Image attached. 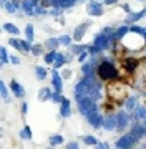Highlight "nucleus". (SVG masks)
<instances>
[{"mask_svg": "<svg viewBox=\"0 0 146 149\" xmlns=\"http://www.w3.org/2000/svg\"><path fill=\"white\" fill-rule=\"evenodd\" d=\"M106 98H108L110 101L116 103V104H124V101L128 100V88H126V85L121 83L119 80L108 81Z\"/></svg>", "mask_w": 146, "mask_h": 149, "instance_id": "1", "label": "nucleus"}, {"mask_svg": "<svg viewBox=\"0 0 146 149\" xmlns=\"http://www.w3.org/2000/svg\"><path fill=\"white\" fill-rule=\"evenodd\" d=\"M96 76L100 81H113V80H119V71L111 61L101 60L96 66Z\"/></svg>", "mask_w": 146, "mask_h": 149, "instance_id": "2", "label": "nucleus"}, {"mask_svg": "<svg viewBox=\"0 0 146 149\" xmlns=\"http://www.w3.org/2000/svg\"><path fill=\"white\" fill-rule=\"evenodd\" d=\"M121 45H123L124 50H141L143 47H146V38L143 35H138V33H128L123 40H119Z\"/></svg>", "mask_w": 146, "mask_h": 149, "instance_id": "3", "label": "nucleus"}, {"mask_svg": "<svg viewBox=\"0 0 146 149\" xmlns=\"http://www.w3.org/2000/svg\"><path fill=\"white\" fill-rule=\"evenodd\" d=\"M78 111L81 113V114H85V116H88V114H92V113H95L98 109V104L95 100H92L90 96H85V98H81V100H78Z\"/></svg>", "mask_w": 146, "mask_h": 149, "instance_id": "4", "label": "nucleus"}, {"mask_svg": "<svg viewBox=\"0 0 146 149\" xmlns=\"http://www.w3.org/2000/svg\"><path fill=\"white\" fill-rule=\"evenodd\" d=\"M141 65V60L136 58V56H124L121 60V66L126 70V73H135L136 70L140 68Z\"/></svg>", "mask_w": 146, "mask_h": 149, "instance_id": "5", "label": "nucleus"}, {"mask_svg": "<svg viewBox=\"0 0 146 149\" xmlns=\"http://www.w3.org/2000/svg\"><path fill=\"white\" fill-rule=\"evenodd\" d=\"M136 143H138V139L133 136V134H123L121 138L116 141V148L119 149H133L136 146Z\"/></svg>", "mask_w": 146, "mask_h": 149, "instance_id": "6", "label": "nucleus"}, {"mask_svg": "<svg viewBox=\"0 0 146 149\" xmlns=\"http://www.w3.org/2000/svg\"><path fill=\"white\" fill-rule=\"evenodd\" d=\"M111 43H113V40H111L110 37L98 33L96 37H95V42H93V45H95V47H98V48L103 52V50H108V48L111 47Z\"/></svg>", "mask_w": 146, "mask_h": 149, "instance_id": "7", "label": "nucleus"}, {"mask_svg": "<svg viewBox=\"0 0 146 149\" xmlns=\"http://www.w3.org/2000/svg\"><path fill=\"white\" fill-rule=\"evenodd\" d=\"M90 27H92V22H83V23H80V25L75 28L73 35H71V37H73V40H75L76 43L81 42V38L85 37V33H87V30H88Z\"/></svg>", "mask_w": 146, "mask_h": 149, "instance_id": "8", "label": "nucleus"}, {"mask_svg": "<svg viewBox=\"0 0 146 149\" xmlns=\"http://www.w3.org/2000/svg\"><path fill=\"white\" fill-rule=\"evenodd\" d=\"M87 119H88V123H90V124H92V126H93L95 129H101V128H103V123H105V116H103V114H100L98 111L92 113V114H88Z\"/></svg>", "mask_w": 146, "mask_h": 149, "instance_id": "9", "label": "nucleus"}, {"mask_svg": "<svg viewBox=\"0 0 146 149\" xmlns=\"http://www.w3.org/2000/svg\"><path fill=\"white\" fill-rule=\"evenodd\" d=\"M88 91H90V86L85 83V80H80L75 85V98H76V101L81 100V98H85V96H88Z\"/></svg>", "mask_w": 146, "mask_h": 149, "instance_id": "10", "label": "nucleus"}, {"mask_svg": "<svg viewBox=\"0 0 146 149\" xmlns=\"http://www.w3.org/2000/svg\"><path fill=\"white\" fill-rule=\"evenodd\" d=\"M130 124V118L124 111H118L116 113V129L118 131H124Z\"/></svg>", "mask_w": 146, "mask_h": 149, "instance_id": "11", "label": "nucleus"}, {"mask_svg": "<svg viewBox=\"0 0 146 149\" xmlns=\"http://www.w3.org/2000/svg\"><path fill=\"white\" fill-rule=\"evenodd\" d=\"M52 85H53V90L57 93H61L63 90V78H61V74L58 73V70H52Z\"/></svg>", "mask_w": 146, "mask_h": 149, "instance_id": "12", "label": "nucleus"}, {"mask_svg": "<svg viewBox=\"0 0 146 149\" xmlns=\"http://www.w3.org/2000/svg\"><path fill=\"white\" fill-rule=\"evenodd\" d=\"M103 3H95V2H90L87 7V12H88V15H92V17H101L103 13H105V8H103Z\"/></svg>", "mask_w": 146, "mask_h": 149, "instance_id": "13", "label": "nucleus"}, {"mask_svg": "<svg viewBox=\"0 0 146 149\" xmlns=\"http://www.w3.org/2000/svg\"><path fill=\"white\" fill-rule=\"evenodd\" d=\"M10 90H12V93H13L15 98H23V96H25V90H23V86L20 85L18 81H15V80L10 81Z\"/></svg>", "mask_w": 146, "mask_h": 149, "instance_id": "14", "label": "nucleus"}, {"mask_svg": "<svg viewBox=\"0 0 146 149\" xmlns=\"http://www.w3.org/2000/svg\"><path fill=\"white\" fill-rule=\"evenodd\" d=\"M143 17H146V8H143V10H140V12H133V13H130L128 15V18H126V25H131V23H136V22H140Z\"/></svg>", "mask_w": 146, "mask_h": 149, "instance_id": "15", "label": "nucleus"}, {"mask_svg": "<svg viewBox=\"0 0 146 149\" xmlns=\"http://www.w3.org/2000/svg\"><path fill=\"white\" fill-rule=\"evenodd\" d=\"M130 133L133 134V136H135L138 141H140V139H143V138L146 136V131H145V128H143V124H138V123L131 126V131H130Z\"/></svg>", "mask_w": 146, "mask_h": 149, "instance_id": "16", "label": "nucleus"}, {"mask_svg": "<svg viewBox=\"0 0 146 149\" xmlns=\"http://www.w3.org/2000/svg\"><path fill=\"white\" fill-rule=\"evenodd\" d=\"M103 128L106 129V131H113V129H116V114H110V116H105Z\"/></svg>", "mask_w": 146, "mask_h": 149, "instance_id": "17", "label": "nucleus"}, {"mask_svg": "<svg viewBox=\"0 0 146 149\" xmlns=\"http://www.w3.org/2000/svg\"><path fill=\"white\" fill-rule=\"evenodd\" d=\"M52 95H53L52 88H48V86L40 88V91H38V101H48V100H52Z\"/></svg>", "mask_w": 146, "mask_h": 149, "instance_id": "18", "label": "nucleus"}, {"mask_svg": "<svg viewBox=\"0 0 146 149\" xmlns=\"http://www.w3.org/2000/svg\"><path fill=\"white\" fill-rule=\"evenodd\" d=\"M60 114L63 118H68L71 114V109H70V100L63 98V101L60 103Z\"/></svg>", "mask_w": 146, "mask_h": 149, "instance_id": "19", "label": "nucleus"}, {"mask_svg": "<svg viewBox=\"0 0 146 149\" xmlns=\"http://www.w3.org/2000/svg\"><path fill=\"white\" fill-rule=\"evenodd\" d=\"M43 47H45L47 52H57V48L60 47V40L58 38H48V40L43 43Z\"/></svg>", "mask_w": 146, "mask_h": 149, "instance_id": "20", "label": "nucleus"}, {"mask_svg": "<svg viewBox=\"0 0 146 149\" xmlns=\"http://www.w3.org/2000/svg\"><path fill=\"white\" fill-rule=\"evenodd\" d=\"M128 33H130V27H128V25H123V27L116 28V32H115V35L111 38H113V40H123Z\"/></svg>", "mask_w": 146, "mask_h": 149, "instance_id": "21", "label": "nucleus"}, {"mask_svg": "<svg viewBox=\"0 0 146 149\" xmlns=\"http://www.w3.org/2000/svg\"><path fill=\"white\" fill-rule=\"evenodd\" d=\"M70 48V52L73 55H81V53H85L88 50V45H81V43H75V45H71V47H68Z\"/></svg>", "mask_w": 146, "mask_h": 149, "instance_id": "22", "label": "nucleus"}, {"mask_svg": "<svg viewBox=\"0 0 146 149\" xmlns=\"http://www.w3.org/2000/svg\"><path fill=\"white\" fill-rule=\"evenodd\" d=\"M20 7H22V10L25 12L27 15H33V8H35L37 5L33 3L32 0H23V2H22V5H20Z\"/></svg>", "mask_w": 146, "mask_h": 149, "instance_id": "23", "label": "nucleus"}, {"mask_svg": "<svg viewBox=\"0 0 146 149\" xmlns=\"http://www.w3.org/2000/svg\"><path fill=\"white\" fill-rule=\"evenodd\" d=\"M138 100H136V96H128V100H126V101H124V108H126V109H128V111H135L136 108H138Z\"/></svg>", "mask_w": 146, "mask_h": 149, "instance_id": "24", "label": "nucleus"}, {"mask_svg": "<svg viewBox=\"0 0 146 149\" xmlns=\"http://www.w3.org/2000/svg\"><path fill=\"white\" fill-rule=\"evenodd\" d=\"M20 5H22L20 2H17V0H10V2H7V3H5V10L8 12V13H15L17 8H18Z\"/></svg>", "mask_w": 146, "mask_h": 149, "instance_id": "25", "label": "nucleus"}, {"mask_svg": "<svg viewBox=\"0 0 146 149\" xmlns=\"http://www.w3.org/2000/svg\"><path fill=\"white\" fill-rule=\"evenodd\" d=\"M66 63V60H65V55L63 53H58L57 55V60H55V63H53V68L55 70H58V68H63Z\"/></svg>", "mask_w": 146, "mask_h": 149, "instance_id": "26", "label": "nucleus"}, {"mask_svg": "<svg viewBox=\"0 0 146 149\" xmlns=\"http://www.w3.org/2000/svg\"><path fill=\"white\" fill-rule=\"evenodd\" d=\"M57 55H58V52H48V53L43 55V60L47 65H53L55 60H57Z\"/></svg>", "mask_w": 146, "mask_h": 149, "instance_id": "27", "label": "nucleus"}, {"mask_svg": "<svg viewBox=\"0 0 146 149\" xmlns=\"http://www.w3.org/2000/svg\"><path fill=\"white\" fill-rule=\"evenodd\" d=\"M35 74H37V80H45L47 78V74H48V71H47V68H43V66H37L35 68Z\"/></svg>", "mask_w": 146, "mask_h": 149, "instance_id": "28", "label": "nucleus"}, {"mask_svg": "<svg viewBox=\"0 0 146 149\" xmlns=\"http://www.w3.org/2000/svg\"><path fill=\"white\" fill-rule=\"evenodd\" d=\"M43 53H45V47L43 45H40V43L32 45V55H35V56H42Z\"/></svg>", "mask_w": 146, "mask_h": 149, "instance_id": "29", "label": "nucleus"}, {"mask_svg": "<svg viewBox=\"0 0 146 149\" xmlns=\"http://www.w3.org/2000/svg\"><path fill=\"white\" fill-rule=\"evenodd\" d=\"M3 30L8 32L10 35H20V30H18L15 25H12V23H3Z\"/></svg>", "mask_w": 146, "mask_h": 149, "instance_id": "30", "label": "nucleus"}, {"mask_svg": "<svg viewBox=\"0 0 146 149\" xmlns=\"http://www.w3.org/2000/svg\"><path fill=\"white\" fill-rule=\"evenodd\" d=\"M20 138H22L23 141H30V139H32V129H30V126H25V128L20 131Z\"/></svg>", "mask_w": 146, "mask_h": 149, "instance_id": "31", "label": "nucleus"}, {"mask_svg": "<svg viewBox=\"0 0 146 149\" xmlns=\"http://www.w3.org/2000/svg\"><path fill=\"white\" fill-rule=\"evenodd\" d=\"M25 35H27V40L32 43V42H33V37H35V33H33V25H32V23H27V25H25Z\"/></svg>", "mask_w": 146, "mask_h": 149, "instance_id": "32", "label": "nucleus"}, {"mask_svg": "<svg viewBox=\"0 0 146 149\" xmlns=\"http://www.w3.org/2000/svg\"><path fill=\"white\" fill-rule=\"evenodd\" d=\"M63 141H65V139H63L61 134H53V136L50 138V144H52V146H60V144H63Z\"/></svg>", "mask_w": 146, "mask_h": 149, "instance_id": "33", "label": "nucleus"}, {"mask_svg": "<svg viewBox=\"0 0 146 149\" xmlns=\"http://www.w3.org/2000/svg\"><path fill=\"white\" fill-rule=\"evenodd\" d=\"M0 61H2V65H5L10 61V56H8V53H7V48L2 47L0 48Z\"/></svg>", "mask_w": 146, "mask_h": 149, "instance_id": "34", "label": "nucleus"}, {"mask_svg": "<svg viewBox=\"0 0 146 149\" xmlns=\"http://www.w3.org/2000/svg\"><path fill=\"white\" fill-rule=\"evenodd\" d=\"M58 40H60V45L71 47V40H73V37H70V35H61V37H58Z\"/></svg>", "mask_w": 146, "mask_h": 149, "instance_id": "35", "label": "nucleus"}, {"mask_svg": "<svg viewBox=\"0 0 146 149\" xmlns=\"http://www.w3.org/2000/svg\"><path fill=\"white\" fill-rule=\"evenodd\" d=\"M135 113H136V116L140 118L141 121H145L146 119V106H138L135 109Z\"/></svg>", "mask_w": 146, "mask_h": 149, "instance_id": "36", "label": "nucleus"}, {"mask_svg": "<svg viewBox=\"0 0 146 149\" xmlns=\"http://www.w3.org/2000/svg\"><path fill=\"white\" fill-rule=\"evenodd\" d=\"M8 45H10L12 48L18 50V52H22V42H20V40H17V38H10V40H8Z\"/></svg>", "mask_w": 146, "mask_h": 149, "instance_id": "37", "label": "nucleus"}, {"mask_svg": "<svg viewBox=\"0 0 146 149\" xmlns=\"http://www.w3.org/2000/svg\"><path fill=\"white\" fill-rule=\"evenodd\" d=\"M0 95H2V98L3 100H8V88H7V85L3 83V81H0Z\"/></svg>", "mask_w": 146, "mask_h": 149, "instance_id": "38", "label": "nucleus"}, {"mask_svg": "<svg viewBox=\"0 0 146 149\" xmlns=\"http://www.w3.org/2000/svg\"><path fill=\"white\" fill-rule=\"evenodd\" d=\"M83 143L87 144V146H96L98 139L95 138V136H85V138H83Z\"/></svg>", "mask_w": 146, "mask_h": 149, "instance_id": "39", "label": "nucleus"}, {"mask_svg": "<svg viewBox=\"0 0 146 149\" xmlns=\"http://www.w3.org/2000/svg\"><path fill=\"white\" fill-rule=\"evenodd\" d=\"M88 53H90V56H98V55L101 53V50L98 47H95V45H88Z\"/></svg>", "mask_w": 146, "mask_h": 149, "instance_id": "40", "label": "nucleus"}, {"mask_svg": "<svg viewBox=\"0 0 146 149\" xmlns=\"http://www.w3.org/2000/svg\"><path fill=\"white\" fill-rule=\"evenodd\" d=\"M22 42V53H32V45L28 40H20Z\"/></svg>", "mask_w": 146, "mask_h": 149, "instance_id": "41", "label": "nucleus"}, {"mask_svg": "<svg viewBox=\"0 0 146 149\" xmlns=\"http://www.w3.org/2000/svg\"><path fill=\"white\" fill-rule=\"evenodd\" d=\"M33 15H48V10L43 8L42 5H37L35 8H33Z\"/></svg>", "mask_w": 146, "mask_h": 149, "instance_id": "42", "label": "nucleus"}, {"mask_svg": "<svg viewBox=\"0 0 146 149\" xmlns=\"http://www.w3.org/2000/svg\"><path fill=\"white\" fill-rule=\"evenodd\" d=\"M61 13H63V8H52V10H48V15L52 17H61Z\"/></svg>", "mask_w": 146, "mask_h": 149, "instance_id": "43", "label": "nucleus"}, {"mask_svg": "<svg viewBox=\"0 0 146 149\" xmlns=\"http://www.w3.org/2000/svg\"><path fill=\"white\" fill-rule=\"evenodd\" d=\"M52 101L53 103H61L63 101V96L60 95V93H57V91H53V95H52Z\"/></svg>", "mask_w": 146, "mask_h": 149, "instance_id": "44", "label": "nucleus"}, {"mask_svg": "<svg viewBox=\"0 0 146 149\" xmlns=\"http://www.w3.org/2000/svg\"><path fill=\"white\" fill-rule=\"evenodd\" d=\"M90 56V53L88 52H85V53H81V55H78V63H87V58Z\"/></svg>", "mask_w": 146, "mask_h": 149, "instance_id": "45", "label": "nucleus"}, {"mask_svg": "<svg viewBox=\"0 0 146 149\" xmlns=\"http://www.w3.org/2000/svg\"><path fill=\"white\" fill-rule=\"evenodd\" d=\"M61 78H63V80H70V78H71V71L68 68L63 70V71H61Z\"/></svg>", "mask_w": 146, "mask_h": 149, "instance_id": "46", "label": "nucleus"}, {"mask_svg": "<svg viewBox=\"0 0 146 149\" xmlns=\"http://www.w3.org/2000/svg\"><path fill=\"white\" fill-rule=\"evenodd\" d=\"M10 61H12V65H20V63H22L20 58H18L17 55H10Z\"/></svg>", "mask_w": 146, "mask_h": 149, "instance_id": "47", "label": "nucleus"}, {"mask_svg": "<svg viewBox=\"0 0 146 149\" xmlns=\"http://www.w3.org/2000/svg\"><path fill=\"white\" fill-rule=\"evenodd\" d=\"M95 149H110V144L108 143H98L95 146Z\"/></svg>", "mask_w": 146, "mask_h": 149, "instance_id": "48", "label": "nucleus"}, {"mask_svg": "<svg viewBox=\"0 0 146 149\" xmlns=\"http://www.w3.org/2000/svg\"><path fill=\"white\" fill-rule=\"evenodd\" d=\"M66 149H80V146H78V143H76V141H73V143L66 144Z\"/></svg>", "mask_w": 146, "mask_h": 149, "instance_id": "49", "label": "nucleus"}, {"mask_svg": "<svg viewBox=\"0 0 146 149\" xmlns=\"http://www.w3.org/2000/svg\"><path fill=\"white\" fill-rule=\"evenodd\" d=\"M40 5L47 8V7H52V0H40Z\"/></svg>", "mask_w": 146, "mask_h": 149, "instance_id": "50", "label": "nucleus"}, {"mask_svg": "<svg viewBox=\"0 0 146 149\" xmlns=\"http://www.w3.org/2000/svg\"><path fill=\"white\" fill-rule=\"evenodd\" d=\"M118 3V0H103V5H115Z\"/></svg>", "mask_w": 146, "mask_h": 149, "instance_id": "51", "label": "nucleus"}, {"mask_svg": "<svg viewBox=\"0 0 146 149\" xmlns=\"http://www.w3.org/2000/svg\"><path fill=\"white\" fill-rule=\"evenodd\" d=\"M65 60H66V63H71V60H73V53H71V52H70V53H66L65 55Z\"/></svg>", "mask_w": 146, "mask_h": 149, "instance_id": "52", "label": "nucleus"}, {"mask_svg": "<svg viewBox=\"0 0 146 149\" xmlns=\"http://www.w3.org/2000/svg\"><path fill=\"white\" fill-rule=\"evenodd\" d=\"M123 10L126 12L128 15H130V13H133V10H131V8H130V5H128V3H124V5H123Z\"/></svg>", "mask_w": 146, "mask_h": 149, "instance_id": "53", "label": "nucleus"}, {"mask_svg": "<svg viewBox=\"0 0 146 149\" xmlns=\"http://www.w3.org/2000/svg\"><path fill=\"white\" fill-rule=\"evenodd\" d=\"M27 111H28V104H27V103H23V104H22V113H23V114H27Z\"/></svg>", "mask_w": 146, "mask_h": 149, "instance_id": "54", "label": "nucleus"}, {"mask_svg": "<svg viewBox=\"0 0 146 149\" xmlns=\"http://www.w3.org/2000/svg\"><path fill=\"white\" fill-rule=\"evenodd\" d=\"M90 2H95V3H103L101 0H90Z\"/></svg>", "mask_w": 146, "mask_h": 149, "instance_id": "55", "label": "nucleus"}, {"mask_svg": "<svg viewBox=\"0 0 146 149\" xmlns=\"http://www.w3.org/2000/svg\"><path fill=\"white\" fill-rule=\"evenodd\" d=\"M143 128H145V131H146V119L143 121Z\"/></svg>", "mask_w": 146, "mask_h": 149, "instance_id": "56", "label": "nucleus"}, {"mask_svg": "<svg viewBox=\"0 0 146 149\" xmlns=\"http://www.w3.org/2000/svg\"><path fill=\"white\" fill-rule=\"evenodd\" d=\"M140 149H146V146H141V148Z\"/></svg>", "mask_w": 146, "mask_h": 149, "instance_id": "57", "label": "nucleus"}, {"mask_svg": "<svg viewBox=\"0 0 146 149\" xmlns=\"http://www.w3.org/2000/svg\"><path fill=\"white\" fill-rule=\"evenodd\" d=\"M140 2H146V0H140Z\"/></svg>", "mask_w": 146, "mask_h": 149, "instance_id": "58", "label": "nucleus"}, {"mask_svg": "<svg viewBox=\"0 0 146 149\" xmlns=\"http://www.w3.org/2000/svg\"><path fill=\"white\" fill-rule=\"evenodd\" d=\"M115 149H119V148H115Z\"/></svg>", "mask_w": 146, "mask_h": 149, "instance_id": "59", "label": "nucleus"}]
</instances>
